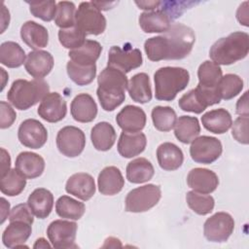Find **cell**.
Listing matches in <instances>:
<instances>
[{"mask_svg": "<svg viewBox=\"0 0 249 249\" xmlns=\"http://www.w3.org/2000/svg\"><path fill=\"white\" fill-rule=\"evenodd\" d=\"M85 211L86 206L83 202L78 201L68 196L58 197L55 202V212L61 218L79 220L83 217Z\"/></svg>", "mask_w": 249, "mask_h": 249, "instance_id": "obj_36", "label": "cell"}, {"mask_svg": "<svg viewBox=\"0 0 249 249\" xmlns=\"http://www.w3.org/2000/svg\"><path fill=\"white\" fill-rule=\"evenodd\" d=\"M29 4L30 13L44 21H51L55 18L56 3L53 0L41 2H27Z\"/></svg>", "mask_w": 249, "mask_h": 249, "instance_id": "obj_45", "label": "cell"}, {"mask_svg": "<svg viewBox=\"0 0 249 249\" xmlns=\"http://www.w3.org/2000/svg\"><path fill=\"white\" fill-rule=\"evenodd\" d=\"M193 2H172V1H166L161 2L160 9H161L163 12L166 13V15L169 17L171 20L180 17L186 9H188L189 5H192Z\"/></svg>", "mask_w": 249, "mask_h": 249, "instance_id": "obj_48", "label": "cell"}, {"mask_svg": "<svg viewBox=\"0 0 249 249\" xmlns=\"http://www.w3.org/2000/svg\"><path fill=\"white\" fill-rule=\"evenodd\" d=\"M31 231V224L29 223L23 221L10 222L9 226L4 230L2 234L3 244L7 248L23 247V244L29 238Z\"/></svg>", "mask_w": 249, "mask_h": 249, "instance_id": "obj_21", "label": "cell"}, {"mask_svg": "<svg viewBox=\"0 0 249 249\" xmlns=\"http://www.w3.org/2000/svg\"><path fill=\"white\" fill-rule=\"evenodd\" d=\"M218 88L221 98L230 100L241 92L243 89V81L238 75L226 74L221 78Z\"/></svg>", "mask_w": 249, "mask_h": 249, "instance_id": "obj_42", "label": "cell"}, {"mask_svg": "<svg viewBox=\"0 0 249 249\" xmlns=\"http://www.w3.org/2000/svg\"><path fill=\"white\" fill-rule=\"evenodd\" d=\"M65 191L82 200H89L95 194L94 179L89 173H75L68 178L65 185Z\"/></svg>", "mask_w": 249, "mask_h": 249, "instance_id": "obj_18", "label": "cell"}, {"mask_svg": "<svg viewBox=\"0 0 249 249\" xmlns=\"http://www.w3.org/2000/svg\"><path fill=\"white\" fill-rule=\"evenodd\" d=\"M117 134L113 125L107 122L96 124L90 131V139L97 151H108L115 144Z\"/></svg>", "mask_w": 249, "mask_h": 249, "instance_id": "obj_29", "label": "cell"}, {"mask_svg": "<svg viewBox=\"0 0 249 249\" xmlns=\"http://www.w3.org/2000/svg\"><path fill=\"white\" fill-rule=\"evenodd\" d=\"M178 105L183 111L195 114H200L208 107L207 102L196 88L185 93L179 99Z\"/></svg>", "mask_w": 249, "mask_h": 249, "instance_id": "obj_41", "label": "cell"}, {"mask_svg": "<svg viewBox=\"0 0 249 249\" xmlns=\"http://www.w3.org/2000/svg\"><path fill=\"white\" fill-rule=\"evenodd\" d=\"M37 113L46 122L57 123L66 116V101L58 92H49L41 101Z\"/></svg>", "mask_w": 249, "mask_h": 249, "instance_id": "obj_14", "label": "cell"}, {"mask_svg": "<svg viewBox=\"0 0 249 249\" xmlns=\"http://www.w3.org/2000/svg\"><path fill=\"white\" fill-rule=\"evenodd\" d=\"M157 159L160 168L166 171H173L182 165L184 155L182 150L174 143L164 142L157 149Z\"/></svg>", "mask_w": 249, "mask_h": 249, "instance_id": "obj_26", "label": "cell"}, {"mask_svg": "<svg viewBox=\"0 0 249 249\" xmlns=\"http://www.w3.org/2000/svg\"><path fill=\"white\" fill-rule=\"evenodd\" d=\"M233 229V218L227 212H217L204 222L203 233L208 241L220 243L229 239Z\"/></svg>", "mask_w": 249, "mask_h": 249, "instance_id": "obj_11", "label": "cell"}, {"mask_svg": "<svg viewBox=\"0 0 249 249\" xmlns=\"http://www.w3.org/2000/svg\"><path fill=\"white\" fill-rule=\"evenodd\" d=\"M78 226L75 222L67 220H54L48 229L47 235L49 237L52 246L57 249L75 248L76 234Z\"/></svg>", "mask_w": 249, "mask_h": 249, "instance_id": "obj_12", "label": "cell"}, {"mask_svg": "<svg viewBox=\"0 0 249 249\" xmlns=\"http://www.w3.org/2000/svg\"><path fill=\"white\" fill-rule=\"evenodd\" d=\"M75 25L86 35H99L105 31L106 18L91 2H82L75 16Z\"/></svg>", "mask_w": 249, "mask_h": 249, "instance_id": "obj_7", "label": "cell"}, {"mask_svg": "<svg viewBox=\"0 0 249 249\" xmlns=\"http://www.w3.org/2000/svg\"><path fill=\"white\" fill-rule=\"evenodd\" d=\"M92 3L94 4V6H96L100 11L101 10H104V11H107L109 9H111L114 5L117 4V2H112V3H104V2H93Z\"/></svg>", "mask_w": 249, "mask_h": 249, "instance_id": "obj_56", "label": "cell"}, {"mask_svg": "<svg viewBox=\"0 0 249 249\" xmlns=\"http://www.w3.org/2000/svg\"><path fill=\"white\" fill-rule=\"evenodd\" d=\"M146 114L138 106L126 105L116 116L117 124L123 131L136 132L141 131L146 124Z\"/></svg>", "mask_w": 249, "mask_h": 249, "instance_id": "obj_17", "label": "cell"}, {"mask_svg": "<svg viewBox=\"0 0 249 249\" xmlns=\"http://www.w3.org/2000/svg\"><path fill=\"white\" fill-rule=\"evenodd\" d=\"M236 114L239 116H248L249 109H248V91H245L244 94L238 99L236 103Z\"/></svg>", "mask_w": 249, "mask_h": 249, "instance_id": "obj_50", "label": "cell"}, {"mask_svg": "<svg viewBox=\"0 0 249 249\" xmlns=\"http://www.w3.org/2000/svg\"><path fill=\"white\" fill-rule=\"evenodd\" d=\"M50 87L43 79L27 81L18 79L13 82L8 93V101L18 110H27L42 101L49 93Z\"/></svg>", "mask_w": 249, "mask_h": 249, "instance_id": "obj_4", "label": "cell"}, {"mask_svg": "<svg viewBox=\"0 0 249 249\" xmlns=\"http://www.w3.org/2000/svg\"><path fill=\"white\" fill-rule=\"evenodd\" d=\"M69 78L78 86H87L90 84L96 75V65H81L69 60L66 64Z\"/></svg>", "mask_w": 249, "mask_h": 249, "instance_id": "obj_38", "label": "cell"}, {"mask_svg": "<svg viewBox=\"0 0 249 249\" xmlns=\"http://www.w3.org/2000/svg\"><path fill=\"white\" fill-rule=\"evenodd\" d=\"M143 57L140 50L133 49L130 44H125L124 48L113 46L108 53V66L119 69L125 73L142 65Z\"/></svg>", "mask_w": 249, "mask_h": 249, "instance_id": "obj_8", "label": "cell"}, {"mask_svg": "<svg viewBox=\"0 0 249 249\" xmlns=\"http://www.w3.org/2000/svg\"><path fill=\"white\" fill-rule=\"evenodd\" d=\"M26 178L16 167L1 175L0 190L2 194L9 196L19 195L25 188Z\"/></svg>", "mask_w": 249, "mask_h": 249, "instance_id": "obj_37", "label": "cell"}, {"mask_svg": "<svg viewBox=\"0 0 249 249\" xmlns=\"http://www.w3.org/2000/svg\"><path fill=\"white\" fill-rule=\"evenodd\" d=\"M201 123L203 127L208 131L216 134H223L231 128L232 119L229 111L224 108H219L203 114Z\"/></svg>", "mask_w": 249, "mask_h": 249, "instance_id": "obj_27", "label": "cell"}, {"mask_svg": "<svg viewBox=\"0 0 249 249\" xmlns=\"http://www.w3.org/2000/svg\"><path fill=\"white\" fill-rule=\"evenodd\" d=\"M16 168L27 179H34L42 175L45 169L44 159L32 152H21L16 159Z\"/></svg>", "mask_w": 249, "mask_h": 249, "instance_id": "obj_24", "label": "cell"}, {"mask_svg": "<svg viewBox=\"0 0 249 249\" xmlns=\"http://www.w3.org/2000/svg\"><path fill=\"white\" fill-rule=\"evenodd\" d=\"M139 25L146 33H163L171 25V19L161 9L146 11L139 16Z\"/></svg>", "mask_w": 249, "mask_h": 249, "instance_id": "obj_25", "label": "cell"}, {"mask_svg": "<svg viewBox=\"0 0 249 249\" xmlns=\"http://www.w3.org/2000/svg\"><path fill=\"white\" fill-rule=\"evenodd\" d=\"M195 41L196 35L191 27L173 23L163 34L147 39L144 50L152 61L182 59L192 52Z\"/></svg>", "mask_w": 249, "mask_h": 249, "instance_id": "obj_1", "label": "cell"}, {"mask_svg": "<svg viewBox=\"0 0 249 249\" xmlns=\"http://www.w3.org/2000/svg\"><path fill=\"white\" fill-rule=\"evenodd\" d=\"M53 57L49 52L37 50L28 53L24 67L33 78L43 79L53 70Z\"/></svg>", "mask_w": 249, "mask_h": 249, "instance_id": "obj_16", "label": "cell"}, {"mask_svg": "<svg viewBox=\"0 0 249 249\" xmlns=\"http://www.w3.org/2000/svg\"><path fill=\"white\" fill-rule=\"evenodd\" d=\"M152 121L154 126L163 132L170 131L177 121V116L175 111L169 106H156L153 108Z\"/></svg>", "mask_w": 249, "mask_h": 249, "instance_id": "obj_39", "label": "cell"}, {"mask_svg": "<svg viewBox=\"0 0 249 249\" xmlns=\"http://www.w3.org/2000/svg\"><path fill=\"white\" fill-rule=\"evenodd\" d=\"M21 40L34 51L47 47L49 43V33L45 26L28 20L20 27Z\"/></svg>", "mask_w": 249, "mask_h": 249, "instance_id": "obj_23", "label": "cell"}, {"mask_svg": "<svg viewBox=\"0 0 249 249\" xmlns=\"http://www.w3.org/2000/svg\"><path fill=\"white\" fill-rule=\"evenodd\" d=\"M200 133V124L197 118L181 116L174 125L175 137L184 144L192 143Z\"/></svg>", "mask_w": 249, "mask_h": 249, "instance_id": "obj_33", "label": "cell"}, {"mask_svg": "<svg viewBox=\"0 0 249 249\" xmlns=\"http://www.w3.org/2000/svg\"><path fill=\"white\" fill-rule=\"evenodd\" d=\"M249 52V35L235 31L216 41L210 48L209 56L218 65H230L245 58Z\"/></svg>", "mask_w": 249, "mask_h": 249, "instance_id": "obj_3", "label": "cell"}, {"mask_svg": "<svg viewBox=\"0 0 249 249\" xmlns=\"http://www.w3.org/2000/svg\"><path fill=\"white\" fill-rule=\"evenodd\" d=\"M187 184L195 192L201 194H211L219 185L217 174L207 168H193L187 176Z\"/></svg>", "mask_w": 249, "mask_h": 249, "instance_id": "obj_15", "label": "cell"}, {"mask_svg": "<svg viewBox=\"0 0 249 249\" xmlns=\"http://www.w3.org/2000/svg\"><path fill=\"white\" fill-rule=\"evenodd\" d=\"M161 1H143V2H138L136 1L135 4L139 7V9L147 10V11H154L160 8Z\"/></svg>", "mask_w": 249, "mask_h": 249, "instance_id": "obj_53", "label": "cell"}, {"mask_svg": "<svg viewBox=\"0 0 249 249\" xmlns=\"http://www.w3.org/2000/svg\"><path fill=\"white\" fill-rule=\"evenodd\" d=\"M0 111H1V117H0V127L2 129L10 127L14 122L16 121L17 114L13 107L5 102L1 101L0 102Z\"/></svg>", "mask_w": 249, "mask_h": 249, "instance_id": "obj_49", "label": "cell"}, {"mask_svg": "<svg viewBox=\"0 0 249 249\" xmlns=\"http://www.w3.org/2000/svg\"><path fill=\"white\" fill-rule=\"evenodd\" d=\"M248 2H244L241 4L236 12V18L240 22V24H243L245 26H248V9H247Z\"/></svg>", "mask_w": 249, "mask_h": 249, "instance_id": "obj_51", "label": "cell"}, {"mask_svg": "<svg viewBox=\"0 0 249 249\" xmlns=\"http://www.w3.org/2000/svg\"><path fill=\"white\" fill-rule=\"evenodd\" d=\"M10 166H11L10 155L4 148H1V175H4L6 172H8L10 170Z\"/></svg>", "mask_w": 249, "mask_h": 249, "instance_id": "obj_52", "label": "cell"}, {"mask_svg": "<svg viewBox=\"0 0 249 249\" xmlns=\"http://www.w3.org/2000/svg\"><path fill=\"white\" fill-rule=\"evenodd\" d=\"M161 197L160 186L147 184L131 190L125 197V210L132 213L146 212L158 204Z\"/></svg>", "mask_w": 249, "mask_h": 249, "instance_id": "obj_6", "label": "cell"}, {"mask_svg": "<svg viewBox=\"0 0 249 249\" xmlns=\"http://www.w3.org/2000/svg\"><path fill=\"white\" fill-rule=\"evenodd\" d=\"M2 29H1V33L4 32L5 28L7 25H9V22H10V14H9V11L6 9V7L3 5L2 6Z\"/></svg>", "mask_w": 249, "mask_h": 249, "instance_id": "obj_55", "label": "cell"}, {"mask_svg": "<svg viewBox=\"0 0 249 249\" xmlns=\"http://www.w3.org/2000/svg\"><path fill=\"white\" fill-rule=\"evenodd\" d=\"M19 142L30 149L42 148L48 140V131L42 123L35 119L24 120L18 127Z\"/></svg>", "mask_w": 249, "mask_h": 249, "instance_id": "obj_13", "label": "cell"}, {"mask_svg": "<svg viewBox=\"0 0 249 249\" xmlns=\"http://www.w3.org/2000/svg\"><path fill=\"white\" fill-rule=\"evenodd\" d=\"M155 169L150 160L145 158H137L127 163L126 179L133 184L148 182L153 178Z\"/></svg>", "mask_w": 249, "mask_h": 249, "instance_id": "obj_32", "label": "cell"}, {"mask_svg": "<svg viewBox=\"0 0 249 249\" xmlns=\"http://www.w3.org/2000/svg\"><path fill=\"white\" fill-rule=\"evenodd\" d=\"M73 119L79 123H90L97 115V105L89 93H80L74 97L70 105Z\"/></svg>", "mask_w": 249, "mask_h": 249, "instance_id": "obj_19", "label": "cell"}, {"mask_svg": "<svg viewBox=\"0 0 249 249\" xmlns=\"http://www.w3.org/2000/svg\"><path fill=\"white\" fill-rule=\"evenodd\" d=\"M1 201H2V204H1V208H2V211H1V224H3L5 222V220L7 219V217H8L9 209H10V203L4 197H1Z\"/></svg>", "mask_w": 249, "mask_h": 249, "instance_id": "obj_54", "label": "cell"}, {"mask_svg": "<svg viewBox=\"0 0 249 249\" xmlns=\"http://www.w3.org/2000/svg\"><path fill=\"white\" fill-rule=\"evenodd\" d=\"M223 152L221 141L213 136L202 135L196 137L190 147V155L194 161L210 164L217 160Z\"/></svg>", "mask_w": 249, "mask_h": 249, "instance_id": "obj_9", "label": "cell"}, {"mask_svg": "<svg viewBox=\"0 0 249 249\" xmlns=\"http://www.w3.org/2000/svg\"><path fill=\"white\" fill-rule=\"evenodd\" d=\"M86 146L84 131L76 126L67 125L59 129L56 135V147L67 158H75L82 154Z\"/></svg>", "mask_w": 249, "mask_h": 249, "instance_id": "obj_10", "label": "cell"}, {"mask_svg": "<svg viewBox=\"0 0 249 249\" xmlns=\"http://www.w3.org/2000/svg\"><path fill=\"white\" fill-rule=\"evenodd\" d=\"M33 212L31 211L28 203H19L13 207L8 217L10 222L13 221H23L29 224H33Z\"/></svg>", "mask_w": 249, "mask_h": 249, "instance_id": "obj_47", "label": "cell"}, {"mask_svg": "<svg viewBox=\"0 0 249 249\" xmlns=\"http://www.w3.org/2000/svg\"><path fill=\"white\" fill-rule=\"evenodd\" d=\"M155 96L158 100L172 101L190 82V73L182 67L165 66L154 74Z\"/></svg>", "mask_w": 249, "mask_h": 249, "instance_id": "obj_5", "label": "cell"}, {"mask_svg": "<svg viewBox=\"0 0 249 249\" xmlns=\"http://www.w3.org/2000/svg\"><path fill=\"white\" fill-rule=\"evenodd\" d=\"M102 52V46L94 40H86V42L75 50L68 53L70 60L81 65L95 64Z\"/></svg>", "mask_w": 249, "mask_h": 249, "instance_id": "obj_30", "label": "cell"}, {"mask_svg": "<svg viewBox=\"0 0 249 249\" xmlns=\"http://www.w3.org/2000/svg\"><path fill=\"white\" fill-rule=\"evenodd\" d=\"M248 123L249 118L248 116H240L236 118L233 122L232 128H231V135L232 137L239 143L247 145L249 143L248 139Z\"/></svg>", "mask_w": 249, "mask_h": 249, "instance_id": "obj_46", "label": "cell"}, {"mask_svg": "<svg viewBox=\"0 0 249 249\" xmlns=\"http://www.w3.org/2000/svg\"><path fill=\"white\" fill-rule=\"evenodd\" d=\"M188 206L198 215H207L212 212L215 200L213 196L207 194H201L195 191H190L186 195Z\"/></svg>", "mask_w": 249, "mask_h": 249, "instance_id": "obj_40", "label": "cell"}, {"mask_svg": "<svg viewBox=\"0 0 249 249\" xmlns=\"http://www.w3.org/2000/svg\"><path fill=\"white\" fill-rule=\"evenodd\" d=\"M58 40L62 47L71 51L80 48L86 42V34L74 25L70 28L59 29Z\"/></svg>", "mask_w": 249, "mask_h": 249, "instance_id": "obj_44", "label": "cell"}, {"mask_svg": "<svg viewBox=\"0 0 249 249\" xmlns=\"http://www.w3.org/2000/svg\"><path fill=\"white\" fill-rule=\"evenodd\" d=\"M27 203L37 218L45 219L53 210V195L45 188H37L29 195Z\"/></svg>", "mask_w": 249, "mask_h": 249, "instance_id": "obj_28", "label": "cell"}, {"mask_svg": "<svg viewBox=\"0 0 249 249\" xmlns=\"http://www.w3.org/2000/svg\"><path fill=\"white\" fill-rule=\"evenodd\" d=\"M127 90L130 98L137 103H147L152 99V88L150 78L146 73H138L132 76L128 82Z\"/></svg>", "mask_w": 249, "mask_h": 249, "instance_id": "obj_31", "label": "cell"}, {"mask_svg": "<svg viewBox=\"0 0 249 249\" xmlns=\"http://www.w3.org/2000/svg\"><path fill=\"white\" fill-rule=\"evenodd\" d=\"M51 245L48 243V241L43 238V237H40L36 240L35 244L33 245V248H50Z\"/></svg>", "mask_w": 249, "mask_h": 249, "instance_id": "obj_57", "label": "cell"}, {"mask_svg": "<svg viewBox=\"0 0 249 249\" xmlns=\"http://www.w3.org/2000/svg\"><path fill=\"white\" fill-rule=\"evenodd\" d=\"M25 52L19 44L7 41L0 46V62L9 68H18L25 63Z\"/></svg>", "mask_w": 249, "mask_h": 249, "instance_id": "obj_34", "label": "cell"}, {"mask_svg": "<svg viewBox=\"0 0 249 249\" xmlns=\"http://www.w3.org/2000/svg\"><path fill=\"white\" fill-rule=\"evenodd\" d=\"M198 86L205 89H218L219 82L223 77L222 69L217 63L205 60L197 69Z\"/></svg>", "mask_w": 249, "mask_h": 249, "instance_id": "obj_35", "label": "cell"}, {"mask_svg": "<svg viewBox=\"0 0 249 249\" xmlns=\"http://www.w3.org/2000/svg\"><path fill=\"white\" fill-rule=\"evenodd\" d=\"M98 191L104 196H114L120 193L124 185L121 170L116 166H106L97 178Z\"/></svg>", "mask_w": 249, "mask_h": 249, "instance_id": "obj_22", "label": "cell"}, {"mask_svg": "<svg viewBox=\"0 0 249 249\" xmlns=\"http://www.w3.org/2000/svg\"><path fill=\"white\" fill-rule=\"evenodd\" d=\"M147 138L143 132L123 131L118 141V152L125 158L130 159L140 155L146 148Z\"/></svg>", "mask_w": 249, "mask_h": 249, "instance_id": "obj_20", "label": "cell"}, {"mask_svg": "<svg viewBox=\"0 0 249 249\" xmlns=\"http://www.w3.org/2000/svg\"><path fill=\"white\" fill-rule=\"evenodd\" d=\"M97 84L96 94L102 109L105 111H113L124 101V92L127 89L128 81L124 72L107 66L98 75Z\"/></svg>", "mask_w": 249, "mask_h": 249, "instance_id": "obj_2", "label": "cell"}, {"mask_svg": "<svg viewBox=\"0 0 249 249\" xmlns=\"http://www.w3.org/2000/svg\"><path fill=\"white\" fill-rule=\"evenodd\" d=\"M76 6L70 1H60L56 5L54 23L60 29L70 28L75 25Z\"/></svg>", "mask_w": 249, "mask_h": 249, "instance_id": "obj_43", "label": "cell"}]
</instances>
